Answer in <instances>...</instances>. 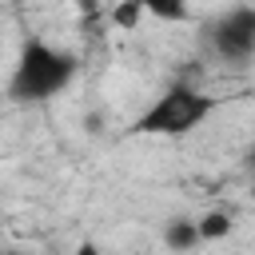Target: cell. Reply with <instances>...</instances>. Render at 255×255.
<instances>
[{"instance_id":"obj_1","label":"cell","mask_w":255,"mask_h":255,"mask_svg":"<svg viewBox=\"0 0 255 255\" xmlns=\"http://www.w3.org/2000/svg\"><path fill=\"white\" fill-rule=\"evenodd\" d=\"M80 72V60L64 48H52L48 40H24L20 56L12 64L8 76V100L16 104H44L52 96H60Z\"/></svg>"},{"instance_id":"obj_2","label":"cell","mask_w":255,"mask_h":255,"mask_svg":"<svg viewBox=\"0 0 255 255\" xmlns=\"http://www.w3.org/2000/svg\"><path fill=\"white\" fill-rule=\"evenodd\" d=\"M219 96H207L191 84H171L163 96H155L139 116L135 124L128 128L131 135H163V139H179V135H191L195 128H203L215 112H219Z\"/></svg>"},{"instance_id":"obj_3","label":"cell","mask_w":255,"mask_h":255,"mask_svg":"<svg viewBox=\"0 0 255 255\" xmlns=\"http://www.w3.org/2000/svg\"><path fill=\"white\" fill-rule=\"evenodd\" d=\"M211 48L227 60V64H243L255 56V8H227L223 16H215L211 32H207Z\"/></svg>"},{"instance_id":"obj_4","label":"cell","mask_w":255,"mask_h":255,"mask_svg":"<svg viewBox=\"0 0 255 255\" xmlns=\"http://www.w3.org/2000/svg\"><path fill=\"white\" fill-rule=\"evenodd\" d=\"M203 243V235H199V219H191V215H175V219H167L163 223V247L167 251H195Z\"/></svg>"},{"instance_id":"obj_5","label":"cell","mask_w":255,"mask_h":255,"mask_svg":"<svg viewBox=\"0 0 255 255\" xmlns=\"http://www.w3.org/2000/svg\"><path fill=\"white\" fill-rule=\"evenodd\" d=\"M231 231H235V219H231V211H207V215L199 219V235H203V243L227 239Z\"/></svg>"},{"instance_id":"obj_6","label":"cell","mask_w":255,"mask_h":255,"mask_svg":"<svg viewBox=\"0 0 255 255\" xmlns=\"http://www.w3.org/2000/svg\"><path fill=\"white\" fill-rule=\"evenodd\" d=\"M143 8H147V16L159 20V24H183V20H191V12H187L183 4H175V0H151V4H143Z\"/></svg>"},{"instance_id":"obj_7","label":"cell","mask_w":255,"mask_h":255,"mask_svg":"<svg viewBox=\"0 0 255 255\" xmlns=\"http://www.w3.org/2000/svg\"><path fill=\"white\" fill-rule=\"evenodd\" d=\"M143 16H147V8H143L139 0H131V4H116V8H112V24H116L120 32H131Z\"/></svg>"},{"instance_id":"obj_8","label":"cell","mask_w":255,"mask_h":255,"mask_svg":"<svg viewBox=\"0 0 255 255\" xmlns=\"http://www.w3.org/2000/svg\"><path fill=\"white\" fill-rule=\"evenodd\" d=\"M72 255H112V251H104V247H100V243H96V239H80V243H76V251H72Z\"/></svg>"},{"instance_id":"obj_9","label":"cell","mask_w":255,"mask_h":255,"mask_svg":"<svg viewBox=\"0 0 255 255\" xmlns=\"http://www.w3.org/2000/svg\"><path fill=\"white\" fill-rule=\"evenodd\" d=\"M247 167H251V171H255V143H251V147H247Z\"/></svg>"},{"instance_id":"obj_10","label":"cell","mask_w":255,"mask_h":255,"mask_svg":"<svg viewBox=\"0 0 255 255\" xmlns=\"http://www.w3.org/2000/svg\"><path fill=\"white\" fill-rule=\"evenodd\" d=\"M0 255H16V251H0Z\"/></svg>"}]
</instances>
